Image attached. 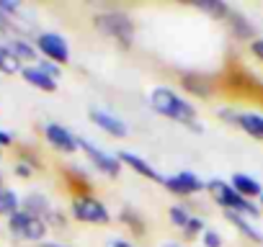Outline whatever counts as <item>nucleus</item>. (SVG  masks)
I'll use <instances>...</instances> for the list:
<instances>
[{
    "label": "nucleus",
    "instance_id": "obj_7",
    "mask_svg": "<svg viewBox=\"0 0 263 247\" xmlns=\"http://www.w3.org/2000/svg\"><path fill=\"white\" fill-rule=\"evenodd\" d=\"M36 49L44 54V59L54 62V65H65L70 62V47L65 42V36L54 34V31H44L36 36Z\"/></svg>",
    "mask_w": 263,
    "mask_h": 247
},
{
    "label": "nucleus",
    "instance_id": "obj_31",
    "mask_svg": "<svg viewBox=\"0 0 263 247\" xmlns=\"http://www.w3.org/2000/svg\"><path fill=\"white\" fill-rule=\"evenodd\" d=\"M44 221H47V227H57V229H62V227L67 224V219H65V214H60V211H54V209L49 211V216H47Z\"/></svg>",
    "mask_w": 263,
    "mask_h": 247
},
{
    "label": "nucleus",
    "instance_id": "obj_15",
    "mask_svg": "<svg viewBox=\"0 0 263 247\" xmlns=\"http://www.w3.org/2000/svg\"><path fill=\"white\" fill-rule=\"evenodd\" d=\"M230 186L240 193V196H245V198H260V193H263V186L253 178V175H245V173H235L232 178H230Z\"/></svg>",
    "mask_w": 263,
    "mask_h": 247
},
{
    "label": "nucleus",
    "instance_id": "obj_22",
    "mask_svg": "<svg viewBox=\"0 0 263 247\" xmlns=\"http://www.w3.org/2000/svg\"><path fill=\"white\" fill-rule=\"evenodd\" d=\"M16 211H21V203H18V196L8 188H0V216H13Z\"/></svg>",
    "mask_w": 263,
    "mask_h": 247
},
{
    "label": "nucleus",
    "instance_id": "obj_33",
    "mask_svg": "<svg viewBox=\"0 0 263 247\" xmlns=\"http://www.w3.org/2000/svg\"><path fill=\"white\" fill-rule=\"evenodd\" d=\"M31 170H34V168H31V165H26V162H18V165H16V175H18V178H29V175H31Z\"/></svg>",
    "mask_w": 263,
    "mask_h": 247
},
{
    "label": "nucleus",
    "instance_id": "obj_32",
    "mask_svg": "<svg viewBox=\"0 0 263 247\" xmlns=\"http://www.w3.org/2000/svg\"><path fill=\"white\" fill-rule=\"evenodd\" d=\"M248 49H250V54L258 59V62H263V36H258V39H253L250 44H248Z\"/></svg>",
    "mask_w": 263,
    "mask_h": 247
},
{
    "label": "nucleus",
    "instance_id": "obj_13",
    "mask_svg": "<svg viewBox=\"0 0 263 247\" xmlns=\"http://www.w3.org/2000/svg\"><path fill=\"white\" fill-rule=\"evenodd\" d=\"M224 219L248 239V242H255V244H263V232L253 224V219H248V216H242V214H232V211H227L224 214Z\"/></svg>",
    "mask_w": 263,
    "mask_h": 247
},
{
    "label": "nucleus",
    "instance_id": "obj_9",
    "mask_svg": "<svg viewBox=\"0 0 263 247\" xmlns=\"http://www.w3.org/2000/svg\"><path fill=\"white\" fill-rule=\"evenodd\" d=\"M44 137H47V142H49L54 150H60V152H65V155H72V152H78V150H80L78 137H75L72 132H67V129L62 127V123L49 121L47 127H44Z\"/></svg>",
    "mask_w": 263,
    "mask_h": 247
},
{
    "label": "nucleus",
    "instance_id": "obj_27",
    "mask_svg": "<svg viewBox=\"0 0 263 247\" xmlns=\"http://www.w3.org/2000/svg\"><path fill=\"white\" fill-rule=\"evenodd\" d=\"M206 232V224H204V219H199V216H191V221L186 224V229H183V239H196V237H201Z\"/></svg>",
    "mask_w": 263,
    "mask_h": 247
},
{
    "label": "nucleus",
    "instance_id": "obj_25",
    "mask_svg": "<svg viewBox=\"0 0 263 247\" xmlns=\"http://www.w3.org/2000/svg\"><path fill=\"white\" fill-rule=\"evenodd\" d=\"M31 221H34V216H31V214H26V211L21 209V211H16V214L8 219V227H11V232H13V234H18V237H21Z\"/></svg>",
    "mask_w": 263,
    "mask_h": 247
},
{
    "label": "nucleus",
    "instance_id": "obj_14",
    "mask_svg": "<svg viewBox=\"0 0 263 247\" xmlns=\"http://www.w3.org/2000/svg\"><path fill=\"white\" fill-rule=\"evenodd\" d=\"M119 221H121V227H126L135 237H145V234H147V221H145V216H142L135 206H121Z\"/></svg>",
    "mask_w": 263,
    "mask_h": 247
},
{
    "label": "nucleus",
    "instance_id": "obj_1",
    "mask_svg": "<svg viewBox=\"0 0 263 247\" xmlns=\"http://www.w3.org/2000/svg\"><path fill=\"white\" fill-rule=\"evenodd\" d=\"M150 106H153L155 113H160V116H165V118H173V121L181 123V127H186V129H191V132H196V134H201L196 106L189 103L183 95H178L173 88H168V85L153 88V90H150Z\"/></svg>",
    "mask_w": 263,
    "mask_h": 247
},
{
    "label": "nucleus",
    "instance_id": "obj_28",
    "mask_svg": "<svg viewBox=\"0 0 263 247\" xmlns=\"http://www.w3.org/2000/svg\"><path fill=\"white\" fill-rule=\"evenodd\" d=\"M237 116H240V111H235L232 106H219L217 108V118L224 121L227 127H237Z\"/></svg>",
    "mask_w": 263,
    "mask_h": 247
},
{
    "label": "nucleus",
    "instance_id": "obj_20",
    "mask_svg": "<svg viewBox=\"0 0 263 247\" xmlns=\"http://www.w3.org/2000/svg\"><path fill=\"white\" fill-rule=\"evenodd\" d=\"M65 175H67L70 188L75 191V198H78V196H90L93 183H90V178H88L83 170H78V168H67V170H65Z\"/></svg>",
    "mask_w": 263,
    "mask_h": 247
},
{
    "label": "nucleus",
    "instance_id": "obj_5",
    "mask_svg": "<svg viewBox=\"0 0 263 247\" xmlns=\"http://www.w3.org/2000/svg\"><path fill=\"white\" fill-rule=\"evenodd\" d=\"M78 145H80V150L85 152V157H88V162L101 173V175H106V178H119L121 175V162H119V157L116 155H108L106 150H101L96 142H90V139H83V137H78Z\"/></svg>",
    "mask_w": 263,
    "mask_h": 247
},
{
    "label": "nucleus",
    "instance_id": "obj_35",
    "mask_svg": "<svg viewBox=\"0 0 263 247\" xmlns=\"http://www.w3.org/2000/svg\"><path fill=\"white\" fill-rule=\"evenodd\" d=\"M108 247H135V244H132L129 239H114V242H111Z\"/></svg>",
    "mask_w": 263,
    "mask_h": 247
},
{
    "label": "nucleus",
    "instance_id": "obj_12",
    "mask_svg": "<svg viewBox=\"0 0 263 247\" xmlns=\"http://www.w3.org/2000/svg\"><path fill=\"white\" fill-rule=\"evenodd\" d=\"M227 29H230V36L235 39V42H253V39H258L255 36V26L250 24V18L248 16H242L240 11H232L230 16H227Z\"/></svg>",
    "mask_w": 263,
    "mask_h": 247
},
{
    "label": "nucleus",
    "instance_id": "obj_11",
    "mask_svg": "<svg viewBox=\"0 0 263 247\" xmlns=\"http://www.w3.org/2000/svg\"><path fill=\"white\" fill-rule=\"evenodd\" d=\"M119 162L124 165V168H129L132 173H137V175H142L145 180H155V183H163V175L155 170V165H150L145 157H140V155H135V152H129V150H121L119 155Z\"/></svg>",
    "mask_w": 263,
    "mask_h": 247
},
{
    "label": "nucleus",
    "instance_id": "obj_37",
    "mask_svg": "<svg viewBox=\"0 0 263 247\" xmlns=\"http://www.w3.org/2000/svg\"><path fill=\"white\" fill-rule=\"evenodd\" d=\"M163 247H183V244H178V242H168V244H163Z\"/></svg>",
    "mask_w": 263,
    "mask_h": 247
},
{
    "label": "nucleus",
    "instance_id": "obj_29",
    "mask_svg": "<svg viewBox=\"0 0 263 247\" xmlns=\"http://www.w3.org/2000/svg\"><path fill=\"white\" fill-rule=\"evenodd\" d=\"M222 244H224V239L217 229H206L201 234V247H222Z\"/></svg>",
    "mask_w": 263,
    "mask_h": 247
},
{
    "label": "nucleus",
    "instance_id": "obj_24",
    "mask_svg": "<svg viewBox=\"0 0 263 247\" xmlns=\"http://www.w3.org/2000/svg\"><path fill=\"white\" fill-rule=\"evenodd\" d=\"M18 70H24V67H21V62L13 57V52H11L8 47H3V44H0V72L16 75Z\"/></svg>",
    "mask_w": 263,
    "mask_h": 247
},
{
    "label": "nucleus",
    "instance_id": "obj_3",
    "mask_svg": "<svg viewBox=\"0 0 263 247\" xmlns=\"http://www.w3.org/2000/svg\"><path fill=\"white\" fill-rule=\"evenodd\" d=\"M93 29L108 39H114L121 49H132L135 44V21L121 11H103L93 16Z\"/></svg>",
    "mask_w": 263,
    "mask_h": 247
},
{
    "label": "nucleus",
    "instance_id": "obj_21",
    "mask_svg": "<svg viewBox=\"0 0 263 247\" xmlns=\"http://www.w3.org/2000/svg\"><path fill=\"white\" fill-rule=\"evenodd\" d=\"M8 49L13 52V57L18 62H36V54H39L36 44H31L26 39H11L8 42Z\"/></svg>",
    "mask_w": 263,
    "mask_h": 247
},
{
    "label": "nucleus",
    "instance_id": "obj_10",
    "mask_svg": "<svg viewBox=\"0 0 263 247\" xmlns=\"http://www.w3.org/2000/svg\"><path fill=\"white\" fill-rule=\"evenodd\" d=\"M181 88L194 98H212L214 95V77L204 72H181Z\"/></svg>",
    "mask_w": 263,
    "mask_h": 247
},
{
    "label": "nucleus",
    "instance_id": "obj_6",
    "mask_svg": "<svg viewBox=\"0 0 263 247\" xmlns=\"http://www.w3.org/2000/svg\"><path fill=\"white\" fill-rule=\"evenodd\" d=\"M163 188H165L168 193H173V196L189 198V196H196V193L206 191V183H204L199 175H194V173H189V170H181V173H176V175H165V178H163Z\"/></svg>",
    "mask_w": 263,
    "mask_h": 247
},
{
    "label": "nucleus",
    "instance_id": "obj_2",
    "mask_svg": "<svg viewBox=\"0 0 263 247\" xmlns=\"http://www.w3.org/2000/svg\"><path fill=\"white\" fill-rule=\"evenodd\" d=\"M206 193L224 209V214L232 211V214H242V216H248V219H258V216L263 214V209H260L255 201L240 196V193L230 186V180H227V183L219 180V178L209 180V183H206Z\"/></svg>",
    "mask_w": 263,
    "mask_h": 247
},
{
    "label": "nucleus",
    "instance_id": "obj_18",
    "mask_svg": "<svg viewBox=\"0 0 263 247\" xmlns=\"http://www.w3.org/2000/svg\"><path fill=\"white\" fill-rule=\"evenodd\" d=\"M194 8H196L199 13L214 18V21H227V16L232 13V8L224 3V0H196Z\"/></svg>",
    "mask_w": 263,
    "mask_h": 247
},
{
    "label": "nucleus",
    "instance_id": "obj_16",
    "mask_svg": "<svg viewBox=\"0 0 263 247\" xmlns=\"http://www.w3.org/2000/svg\"><path fill=\"white\" fill-rule=\"evenodd\" d=\"M237 129H242L253 139H263V113L255 111H240L237 116Z\"/></svg>",
    "mask_w": 263,
    "mask_h": 247
},
{
    "label": "nucleus",
    "instance_id": "obj_30",
    "mask_svg": "<svg viewBox=\"0 0 263 247\" xmlns=\"http://www.w3.org/2000/svg\"><path fill=\"white\" fill-rule=\"evenodd\" d=\"M36 67H39L42 72H47L49 77H54V80L60 77V65H54V62H49V59H39Z\"/></svg>",
    "mask_w": 263,
    "mask_h": 247
},
{
    "label": "nucleus",
    "instance_id": "obj_4",
    "mask_svg": "<svg viewBox=\"0 0 263 247\" xmlns=\"http://www.w3.org/2000/svg\"><path fill=\"white\" fill-rule=\"evenodd\" d=\"M70 214H72V219H78L83 224H108L111 221L108 206L101 198H96V196H78V198H72Z\"/></svg>",
    "mask_w": 263,
    "mask_h": 247
},
{
    "label": "nucleus",
    "instance_id": "obj_23",
    "mask_svg": "<svg viewBox=\"0 0 263 247\" xmlns=\"http://www.w3.org/2000/svg\"><path fill=\"white\" fill-rule=\"evenodd\" d=\"M168 219H171V224L176 227V229H186V224L191 221V214H189V206H183V203H176V206H171L168 209Z\"/></svg>",
    "mask_w": 263,
    "mask_h": 247
},
{
    "label": "nucleus",
    "instance_id": "obj_38",
    "mask_svg": "<svg viewBox=\"0 0 263 247\" xmlns=\"http://www.w3.org/2000/svg\"><path fill=\"white\" fill-rule=\"evenodd\" d=\"M258 206H260V209H263V193H260V198H258Z\"/></svg>",
    "mask_w": 263,
    "mask_h": 247
},
{
    "label": "nucleus",
    "instance_id": "obj_26",
    "mask_svg": "<svg viewBox=\"0 0 263 247\" xmlns=\"http://www.w3.org/2000/svg\"><path fill=\"white\" fill-rule=\"evenodd\" d=\"M44 234H47V221H42V219H34V221L26 227V232L21 234V239L42 242V239H44Z\"/></svg>",
    "mask_w": 263,
    "mask_h": 247
},
{
    "label": "nucleus",
    "instance_id": "obj_36",
    "mask_svg": "<svg viewBox=\"0 0 263 247\" xmlns=\"http://www.w3.org/2000/svg\"><path fill=\"white\" fill-rule=\"evenodd\" d=\"M42 247H67V244H62V242H42Z\"/></svg>",
    "mask_w": 263,
    "mask_h": 247
},
{
    "label": "nucleus",
    "instance_id": "obj_17",
    "mask_svg": "<svg viewBox=\"0 0 263 247\" xmlns=\"http://www.w3.org/2000/svg\"><path fill=\"white\" fill-rule=\"evenodd\" d=\"M21 75H24V80H26L29 85H34V88H39V90H44V93H54V90H57V80L49 77L47 72H42L36 65H34V67H24Z\"/></svg>",
    "mask_w": 263,
    "mask_h": 247
},
{
    "label": "nucleus",
    "instance_id": "obj_8",
    "mask_svg": "<svg viewBox=\"0 0 263 247\" xmlns=\"http://www.w3.org/2000/svg\"><path fill=\"white\" fill-rule=\"evenodd\" d=\"M88 116H90V121L96 123L101 132H106V134L114 137V139H124V137L129 134L126 121L119 118V116H114V113H108V111H103V108H90Z\"/></svg>",
    "mask_w": 263,
    "mask_h": 247
},
{
    "label": "nucleus",
    "instance_id": "obj_19",
    "mask_svg": "<svg viewBox=\"0 0 263 247\" xmlns=\"http://www.w3.org/2000/svg\"><path fill=\"white\" fill-rule=\"evenodd\" d=\"M21 209H24L26 214H31L34 219H42V221H44V219L49 216V211H52V206H49L47 196H42V193H29V196L24 198Z\"/></svg>",
    "mask_w": 263,
    "mask_h": 247
},
{
    "label": "nucleus",
    "instance_id": "obj_34",
    "mask_svg": "<svg viewBox=\"0 0 263 247\" xmlns=\"http://www.w3.org/2000/svg\"><path fill=\"white\" fill-rule=\"evenodd\" d=\"M8 145H13V137L6 134V132H0V147H8Z\"/></svg>",
    "mask_w": 263,
    "mask_h": 247
}]
</instances>
